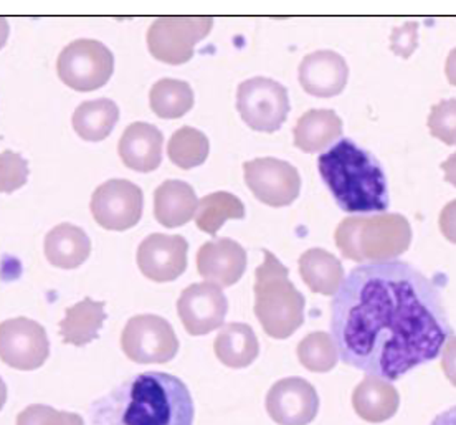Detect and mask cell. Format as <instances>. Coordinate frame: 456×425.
<instances>
[{
	"label": "cell",
	"instance_id": "obj_29",
	"mask_svg": "<svg viewBox=\"0 0 456 425\" xmlns=\"http://www.w3.org/2000/svg\"><path fill=\"white\" fill-rule=\"evenodd\" d=\"M210 151V143L199 129L183 127L177 129L169 141V158L181 169H192L204 164Z\"/></svg>",
	"mask_w": 456,
	"mask_h": 425
},
{
	"label": "cell",
	"instance_id": "obj_3",
	"mask_svg": "<svg viewBox=\"0 0 456 425\" xmlns=\"http://www.w3.org/2000/svg\"><path fill=\"white\" fill-rule=\"evenodd\" d=\"M321 177L347 214L370 216L388 208L387 181L376 158L342 138L318 159Z\"/></svg>",
	"mask_w": 456,
	"mask_h": 425
},
{
	"label": "cell",
	"instance_id": "obj_17",
	"mask_svg": "<svg viewBox=\"0 0 456 425\" xmlns=\"http://www.w3.org/2000/svg\"><path fill=\"white\" fill-rule=\"evenodd\" d=\"M347 78L349 69L346 60L332 50L313 52L299 65L303 90L318 98L338 96L346 88Z\"/></svg>",
	"mask_w": 456,
	"mask_h": 425
},
{
	"label": "cell",
	"instance_id": "obj_24",
	"mask_svg": "<svg viewBox=\"0 0 456 425\" xmlns=\"http://www.w3.org/2000/svg\"><path fill=\"white\" fill-rule=\"evenodd\" d=\"M299 274L313 293L324 297H334L344 280V268L338 257L322 249H311L301 255Z\"/></svg>",
	"mask_w": 456,
	"mask_h": 425
},
{
	"label": "cell",
	"instance_id": "obj_13",
	"mask_svg": "<svg viewBox=\"0 0 456 425\" xmlns=\"http://www.w3.org/2000/svg\"><path fill=\"white\" fill-rule=\"evenodd\" d=\"M266 411L278 425H308L320 411V396L308 380L286 378L266 394Z\"/></svg>",
	"mask_w": 456,
	"mask_h": 425
},
{
	"label": "cell",
	"instance_id": "obj_8",
	"mask_svg": "<svg viewBox=\"0 0 456 425\" xmlns=\"http://www.w3.org/2000/svg\"><path fill=\"white\" fill-rule=\"evenodd\" d=\"M237 108L241 119L251 129L274 133L285 123L289 113L288 90L272 78L255 77L240 85Z\"/></svg>",
	"mask_w": 456,
	"mask_h": 425
},
{
	"label": "cell",
	"instance_id": "obj_7",
	"mask_svg": "<svg viewBox=\"0 0 456 425\" xmlns=\"http://www.w3.org/2000/svg\"><path fill=\"white\" fill-rule=\"evenodd\" d=\"M212 17H159L148 32L149 52L169 65H183L194 57V48L210 34Z\"/></svg>",
	"mask_w": 456,
	"mask_h": 425
},
{
	"label": "cell",
	"instance_id": "obj_11",
	"mask_svg": "<svg viewBox=\"0 0 456 425\" xmlns=\"http://www.w3.org/2000/svg\"><path fill=\"white\" fill-rule=\"evenodd\" d=\"M50 355L45 328L28 318L0 323V359L13 369L34 371Z\"/></svg>",
	"mask_w": 456,
	"mask_h": 425
},
{
	"label": "cell",
	"instance_id": "obj_35",
	"mask_svg": "<svg viewBox=\"0 0 456 425\" xmlns=\"http://www.w3.org/2000/svg\"><path fill=\"white\" fill-rule=\"evenodd\" d=\"M440 230L446 241L456 243V200L448 202L444 210L440 212Z\"/></svg>",
	"mask_w": 456,
	"mask_h": 425
},
{
	"label": "cell",
	"instance_id": "obj_1",
	"mask_svg": "<svg viewBox=\"0 0 456 425\" xmlns=\"http://www.w3.org/2000/svg\"><path fill=\"white\" fill-rule=\"evenodd\" d=\"M331 333L344 364L380 380L438 357L453 333L440 290L411 264L354 268L331 301Z\"/></svg>",
	"mask_w": 456,
	"mask_h": 425
},
{
	"label": "cell",
	"instance_id": "obj_27",
	"mask_svg": "<svg viewBox=\"0 0 456 425\" xmlns=\"http://www.w3.org/2000/svg\"><path fill=\"white\" fill-rule=\"evenodd\" d=\"M149 102L152 111L159 118L175 119L192 110L194 92L185 81L164 78L151 88Z\"/></svg>",
	"mask_w": 456,
	"mask_h": 425
},
{
	"label": "cell",
	"instance_id": "obj_30",
	"mask_svg": "<svg viewBox=\"0 0 456 425\" xmlns=\"http://www.w3.org/2000/svg\"><path fill=\"white\" fill-rule=\"evenodd\" d=\"M297 359L311 372H330L338 364V347L330 333H311L297 345Z\"/></svg>",
	"mask_w": 456,
	"mask_h": 425
},
{
	"label": "cell",
	"instance_id": "obj_9",
	"mask_svg": "<svg viewBox=\"0 0 456 425\" xmlns=\"http://www.w3.org/2000/svg\"><path fill=\"white\" fill-rule=\"evenodd\" d=\"M126 356L139 364H166L179 351V339L171 324L156 315L131 318L123 330Z\"/></svg>",
	"mask_w": 456,
	"mask_h": 425
},
{
	"label": "cell",
	"instance_id": "obj_2",
	"mask_svg": "<svg viewBox=\"0 0 456 425\" xmlns=\"http://www.w3.org/2000/svg\"><path fill=\"white\" fill-rule=\"evenodd\" d=\"M93 425H192L194 401L183 380L144 372L93 404Z\"/></svg>",
	"mask_w": 456,
	"mask_h": 425
},
{
	"label": "cell",
	"instance_id": "obj_34",
	"mask_svg": "<svg viewBox=\"0 0 456 425\" xmlns=\"http://www.w3.org/2000/svg\"><path fill=\"white\" fill-rule=\"evenodd\" d=\"M417 23H405L403 27H397L392 34V50L399 55V57H411V52L417 46Z\"/></svg>",
	"mask_w": 456,
	"mask_h": 425
},
{
	"label": "cell",
	"instance_id": "obj_39",
	"mask_svg": "<svg viewBox=\"0 0 456 425\" xmlns=\"http://www.w3.org/2000/svg\"><path fill=\"white\" fill-rule=\"evenodd\" d=\"M430 425H456V405L445 413L436 415Z\"/></svg>",
	"mask_w": 456,
	"mask_h": 425
},
{
	"label": "cell",
	"instance_id": "obj_40",
	"mask_svg": "<svg viewBox=\"0 0 456 425\" xmlns=\"http://www.w3.org/2000/svg\"><path fill=\"white\" fill-rule=\"evenodd\" d=\"M9 32H11V29H9V22H7V19L0 17V48L7 44Z\"/></svg>",
	"mask_w": 456,
	"mask_h": 425
},
{
	"label": "cell",
	"instance_id": "obj_16",
	"mask_svg": "<svg viewBox=\"0 0 456 425\" xmlns=\"http://www.w3.org/2000/svg\"><path fill=\"white\" fill-rule=\"evenodd\" d=\"M197 270L208 283L232 287L247 270V252L232 239L207 241L197 253Z\"/></svg>",
	"mask_w": 456,
	"mask_h": 425
},
{
	"label": "cell",
	"instance_id": "obj_15",
	"mask_svg": "<svg viewBox=\"0 0 456 425\" xmlns=\"http://www.w3.org/2000/svg\"><path fill=\"white\" fill-rule=\"evenodd\" d=\"M189 243L183 235L152 233L139 245L137 265L141 274L158 283H167L187 268Z\"/></svg>",
	"mask_w": 456,
	"mask_h": 425
},
{
	"label": "cell",
	"instance_id": "obj_33",
	"mask_svg": "<svg viewBox=\"0 0 456 425\" xmlns=\"http://www.w3.org/2000/svg\"><path fill=\"white\" fill-rule=\"evenodd\" d=\"M17 425H85V422L78 414L34 404L19 414Z\"/></svg>",
	"mask_w": 456,
	"mask_h": 425
},
{
	"label": "cell",
	"instance_id": "obj_10",
	"mask_svg": "<svg viewBox=\"0 0 456 425\" xmlns=\"http://www.w3.org/2000/svg\"><path fill=\"white\" fill-rule=\"evenodd\" d=\"M245 183L253 196L270 208H285L297 200L301 177L295 166L276 158H260L243 164Z\"/></svg>",
	"mask_w": 456,
	"mask_h": 425
},
{
	"label": "cell",
	"instance_id": "obj_25",
	"mask_svg": "<svg viewBox=\"0 0 456 425\" xmlns=\"http://www.w3.org/2000/svg\"><path fill=\"white\" fill-rule=\"evenodd\" d=\"M214 349L222 364L241 369L250 366L258 357L260 345L251 326L245 323H230L218 333Z\"/></svg>",
	"mask_w": 456,
	"mask_h": 425
},
{
	"label": "cell",
	"instance_id": "obj_37",
	"mask_svg": "<svg viewBox=\"0 0 456 425\" xmlns=\"http://www.w3.org/2000/svg\"><path fill=\"white\" fill-rule=\"evenodd\" d=\"M442 169L445 173V181L456 187V152H453L444 164Z\"/></svg>",
	"mask_w": 456,
	"mask_h": 425
},
{
	"label": "cell",
	"instance_id": "obj_20",
	"mask_svg": "<svg viewBox=\"0 0 456 425\" xmlns=\"http://www.w3.org/2000/svg\"><path fill=\"white\" fill-rule=\"evenodd\" d=\"M197 206L192 185L183 181H166L154 192V217L167 229L191 222Z\"/></svg>",
	"mask_w": 456,
	"mask_h": 425
},
{
	"label": "cell",
	"instance_id": "obj_36",
	"mask_svg": "<svg viewBox=\"0 0 456 425\" xmlns=\"http://www.w3.org/2000/svg\"><path fill=\"white\" fill-rule=\"evenodd\" d=\"M442 369L446 380L456 388V336H450L442 349Z\"/></svg>",
	"mask_w": 456,
	"mask_h": 425
},
{
	"label": "cell",
	"instance_id": "obj_26",
	"mask_svg": "<svg viewBox=\"0 0 456 425\" xmlns=\"http://www.w3.org/2000/svg\"><path fill=\"white\" fill-rule=\"evenodd\" d=\"M119 119V108L113 100L100 98L81 103L73 113V127L85 141H103Z\"/></svg>",
	"mask_w": 456,
	"mask_h": 425
},
{
	"label": "cell",
	"instance_id": "obj_41",
	"mask_svg": "<svg viewBox=\"0 0 456 425\" xmlns=\"http://www.w3.org/2000/svg\"><path fill=\"white\" fill-rule=\"evenodd\" d=\"M5 401H7V386H5V382L0 378V411H2Z\"/></svg>",
	"mask_w": 456,
	"mask_h": 425
},
{
	"label": "cell",
	"instance_id": "obj_5",
	"mask_svg": "<svg viewBox=\"0 0 456 425\" xmlns=\"http://www.w3.org/2000/svg\"><path fill=\"white\" fill-rule=\"evenodd\" d=\"M255 272V315L263 331L286 339L305 323L306 299L289 280V270L270 250Z\"/></svg>",
	"mask_w": 456,
	"mask_h": 425
},
{
	"label": "cell",
	"instance_id": "obj_32",
	"mask_svg": "<svg viewBox=\"0 0 456 425\" xmlns=\"http://www.w3.org/2000/svg\"><path fill=\"white\" fill-rule=\"evenodd\" d=\"M428 127L434 138L444 141L448 146H455L456 100H444L435 104L428 116Z\"/></svg>",
	"mask_w": 456,
	"mask_h": 425
},
{
	"label": "cell",
	"instance_id": "obj_31",
	"mask_svg": "<svg viewBox=\"0 0 456 425\" xmlns=\"http://www.w3.org/2000/svg\"><path fill=\"white\" fill-rule=\"evenodd\" d=\"M28 179V164L20 154L0 152V192L12 194L25 185Z\"/></svg>",
	"mask_w": 456,
	"mask_h": 425
},
{
	"label": "cell",
	"instance_id": "obj_21",
	"mask_svg": "<svg viewBox=\"0 0 456 425\" xmlns=\"http://www.w3.org/2000/svg\"><path fill=\"white\" fill-rule=\"evenodd\" d=\"M92 241L73 224H60L46 233V260L57 268L73 270L88 260Z\"/></svg>",
	"mask_w": 456,
	"mask_h": 425
},
{
	"label": "cell",
	"instance_id": "obj_12",
	"mask_svg": "<svg viewBox=\"0 0 456 425\" xmlns=\"http://www.w3.org/2000/svg\"><path fill=\"white\" fill-rule=\"evenodd\" d=\"M92 214L103 229H131L142 216V191L126 179L106 181L93 194Z\"/></svg>",
	"mask_w": 456,
	"mask_h": 425
},
{
	"label": "cell",
	"instance_id": "obj_18",
	"mask_svg": "<svg viewBox=\"0 0 456 425\" xmlns=\"http://www.w3.org/2000/svg\"><path fill=\"white\" fill-rule=\"evenodd\" d=\"M162 133L148 123H133L126 127L119 141V158L126 168L137 173H151L162 161Z\"/></svg>",
	"mask_w": 456,
	"mask_h": 425
},
{
	"label": "cell",
	"instance_id": "obj_22",
	"mask_svg": "<svg viewBox=\"0 0 456 425\" xmlns=\"http://www.w3.org/2000/svg\"><path fill=\"white\" fill-rule=\"evenodd\" d=\"M104 320L103 301L85 298L65 311V318L60 322V336L67 345H88L100 336Z\"/></svg>",
	"mask_w": 456,
	"mask_h": 425
},
{
	"label": "cell",
	"instance_id": "obj_28",
	"mask_svg": "<svg viewBox=\"0 0 456 425\" xmlns=\"http://www.w3.org/2000/svg\"><path fill=\"white\" fill-rule=\"evenodd\" d=\"M245 217V206L239 197L230 192H212L200 199L195 222L197 227L208 235H216L230 218Z\"/></svg>",
	"mask_w": 456,
	"mask_h": 425
},
{
	"label": "cell",
	"instance_id": "obj_6",
	"mask_svg": "<svg viewBox=\"0 0 456 425\" xmlns=\"http://www.w3.org/2000/svg\"><path fill=\"white\" fill-rule=\"evenodd\" d=\"M58 77L77 92H93L104 86L114 71L111 50L98 40L81 38L71 42L60 53Z\"/></svg>",
	"mask_w": 456,
	"mask_h": 425
},
{
	"label": "cell",
	"instance_id": "obj_4",
	"mask_svg": "<svg viewBox=\"0 0 456 425\" xmlns=\"http://www.w3.org/2000/svg\"><path fill=\"white\" fill-rule=\"evenodd\" d=\"M342 257L357 264H387L409 250L411 227L400 214L351 216L334 232Z\"/></svg>",
	"mask_w": 456,
	"mask_h": 425
},
{
	"label": "cell",
	"instance_id": "obj_14",
	"mask_svg": "<svg viewBox=\"0 0 456 425\" xmlns=\"http://www.w3.org/2000/svg\"><path fill=\"white\" fill-rule=\"evenodd\" d=\"M183 328L192 336H204L220 328L227 316L228 301L214 283H194L185 288L177 301Z\"/></svg>",
	"mask_w": 456,
	"mask_h": 425
},
{
	"label": "cell",
	"instance_id": "obj_23",
	"mask_svg": "<svg viewBox=\"0 0 456 425\" xmlns=\"http://www.w3.org/2000/svg\"><path fill=\"white\" fill-rule=\"evenodd\" d=\"M295 146L303 152H320L341 138L342 121L332 110H311L297 119Z\"/></svg>",
	"mask_w": 456,
	"mask_h": 425
},
{
	"label": "cell",
	"instance_id": "obj_19",
	"mask_svg": "<svg viewBox=\"0 0 456 425\" xmlns=\"http://www.w3.org/2000/svg\"><path fill=\"white\" fill-rule=\"evenodd\" d=\"M399 405L400 396L397 389L387 380L376 376H365L354 389V411L365 422H386L397 414Z\"/></svg>",
	"mask_w": 456,
	"mask_h": 425
},
{
	"label": "cell",
	"instance_id": "obj_38",
	"mask_svg": "<svg viewBox=\"0 0 456 425\" xmlns=\"http://www.w3.org/2000/svg\"><path fill=\"white\" fill-rule=\"evenodd\" d=\"M446 78L448 81L456 86V48H453L452 52H450V55L446 58Z\"/></svg>",
	"mask_w": 456,
	"mask_h": 425
}]
</instances>
